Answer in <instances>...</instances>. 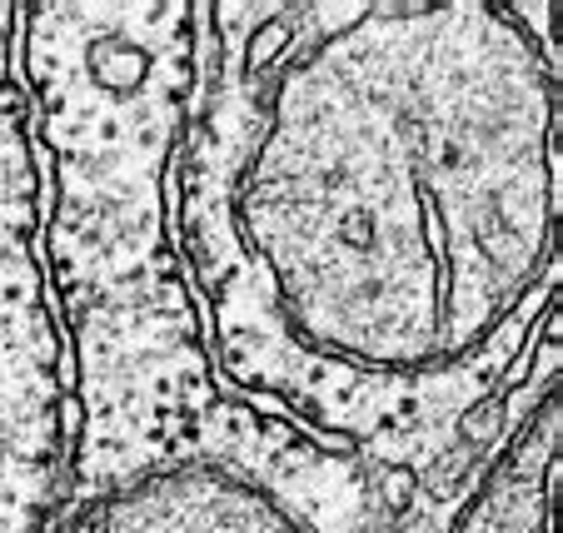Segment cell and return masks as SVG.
Listing matches in <instances>:
<instances>
[{"label": "cell", "instance_id": "1", "mask_svg": "<svg viewBox=\"0 0 563 533\" xmlns=\"http://www.w3.org/2000/svg\"><path fill=\"white\" fill-rule=\"evenodd\" d=\"M504 414H509V399H499V395H484L468 409H459L454 429H459V438H464V448H478V444H489V438H499Z\"/></svg>", "mask_w": 563, "mask_h": 533}, {"label": "cell", "instance_id": "2", "mask_svg": "<svg viewBox=\"0 0 563 533\" xmlns=\"http://www.w3.org/2000/svg\"><path fill=\"white\" fill-rule=\"evenodd\" d=\"M379 499L389 513H405L409 503L419 499V474L409 469V464H389V469L379 474Z\"/></svg>", "mask_w": 563, "mask_h": 533}, {"label": "cell", "instance_id": "3", "mask_svg": "<svg viewBox=\"0 0 563 533\" xmlns=\"http://www.w3.org/2000/svg\"><path fill=\"white\" fill-rule=\"evenodd\" d=\"M399 533H419V529H399Z\"/></svg>", "mask_w": 563, "mask_h": 533}]
</instances>
